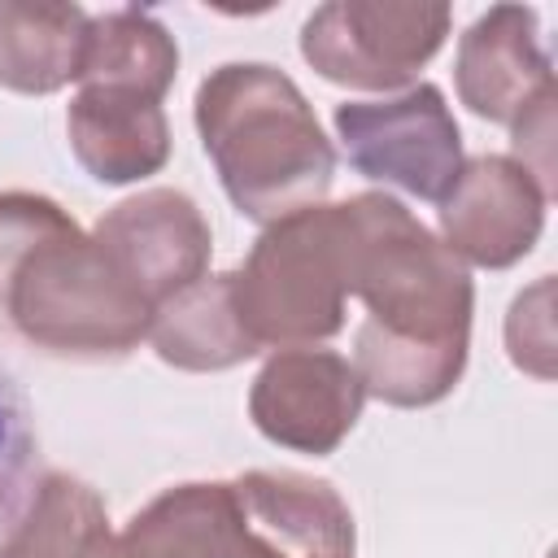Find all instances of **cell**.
Instances as JSON below:
<instances>
[{"mask_svg": "<svg viewBox=\"0 0 558 558\" xmlns=\"http://www.w3.org/2000/svg\"><path fill=\"white\" fill-rule=\"evenodd\" d=\"M0 314L52 357L109 362L148 340L153 305L57 201L0 192Z\"/></svg>", "mask_w": 558, "mask_h": 558, "instance_id": "6da1fadb", "label": "cell"}, {"mask_svg": "<svg viewBox=\"0 0 558 558\" xmlns=\"http://www.w3.org/2000/svg\"><path fill=\"white\" fill-rule=\"evenodd\" d=\"M201 148L227 201L270 227L323 205L336 179V148L305 92L266 61H227L196 87Z\"/></svg>", "mask_w": 558, "mask_h": 558, "instance_id": "7a4b0ae2", "label": "cell"}, {"mask_svg": "<svg viewBox=\"0 0 558 558\" xmlns=\"http://www.w3.org/2000/svg\"><path fill=\"white\" fill-rule=\"evenodd\" d=\"M344 209L349 296H362L366 323L418 344H471V270L397 196L362 192Z\"/></svg>", "mask_w": 558, "mask_h": 558, "instance_id": "3957f363", "label": "cell"}, {"mask_svg": "<svg viewBox=\"0 0 558 558\" xmlns=\"http://www.w3.org/2000/svg\"><path fill=\"white\" fill-rule=\"evenodd\" d=\"M235 314L257 349L323 344L344 327V209L310 205L270 222L231 270Z\"/></svg>", "mask_w": 558, "mask_h": 558, "instance_id": "277c9868", "label": "cell"}, {"mask_svg": "<svg viewBox=\"0 0 558 558\" xmlns=\"http://www.w3.org/2000/svg\"><path fill=\"white\" fill-rule=\"evenodd\" d=\"M449 4L414 0H327L301 26V57L340 87H405L445 44Z\"/></svg>", "mask_w": 558, "mask_h": 558, "instance_id": "5b68a950", "label": "cell"}, {"mask_svg": "<svg viewBox=\"0 0 558 558\" xmlns=\"http://www.w3.org/2000/svg\"><path fill=\"white\" fill-rule=\"evenodd\" d=\"M336 140L357 174L440 201L462 170V131L436 83H414L384 100H344L331 113Z\"/></svg>", "mask_w": 558, "mask_h": 558, "instance_id": "8992f818", "label": "cell"}, {"mask_svg": "<svg viewBox=\"0 0 558 558\" xmlns=\"http://www.w3.org/2000/svg\"><path fill=\"white\" fill-rule=\"evenodd\" d=\"M366 392L349 357L331 349H279L248 388L253 427L292 453H336L362 418Z\"/></svg>", "mask_w": 558, "mask_h": 558, "instance_id": "52a82bcc", "label": "cell"}, {"mask_svg": "<svg viewBox=\"0 0 558 558\" xmlns=\"http://www.w3.org/2000/svg\"><path fill=\"white\" fill-rule=\"evenodd\" d=\"M92 240L153 310L209 275L214 231L201 205L179 187H144L118 201L92 227Z\"/></svg>", "mask_w": 558, "mask_h": 558, "instance_id": "ba28073f", "label": "cell"}, {"mask_svg": "<svg viewBox=\"0 0 558 558\" xmlns=\"http://www.w3.org/2000/svg\"><path fill=\"white\" fill-rule=\"evenodd\" d=\"M545 205L549 196L514 157L484 153L462 161L453 187L436 201L440 240L462 266L506 270L536 248Z\"/></svg>", "mask_w": 558, "mask_h": 558, "instance_id": "9c48e42d", "label": "cell"}, {"mask_svg": "<svg viewBox=\"0 0 558 558\" xmlns=\"http://www.w3.org/2000/svg\"><path fill=\"white\" fill-rule=\"evenodd\" d=\"M458 100L484 118L514 126L541 96L554 92V57L541 39L536 9L493 4L458 39L453 57Z\"/></svg>", "mask_w": 558, "mask_h": 558, "instance_id": "30bf717a", "label": "cell"}, {"mask_svg": "<svg viewBox=\"0 0 558 558\" xmlns=\"http://www.w3.org/2000/svg\"><path fill=\"white\" fill-rule=\"evenodd\" d=\"M235 506L266 558H353L349 501L301 471H244L231 480Z\"/></svg>", "mask_w": 558, "mask_h": 558, "instance_id": "8fae6325", "label": "cell"}, {"mask_svg": "<svg viewBox=\"0 0 558 558\" xmlns=\"http://www.w3.org/2000/svg\"><path fill=\"white\" fill-rule=\"evenodd\" d=\"M74 161L96 183H140L170 161V122L157 100L105 87H78L65 109Z\"/></svg>", "mask_w": 558, "mask_h": 558, "instance_id": "7c38bea8", "label": "cell"}, {"mask_svg": "<svg viewBox=\"0 0 558 558\" xmlns=\"http://www.w3.org/2000/svg\"><path fill=\"white\" fill-rule=\"evenodd\" d=\"M148 344L174 371H231L257 353L253 336L235 314L231 270L201 275L196 283L166 296L148 318Z\"/></svg>", "mask_w": 558, "mask_h": 558, "instance_id": "4fadbf2b", "label": "cell"}, {"mask_svg": "<svg viewBox=\"0 0 558 558\" xmlns=\"http://www.w3.org/2000/svg\"><path fill=\"white\" fill-rule=\"evenodd\" d=\"M87 9L78 4H39V0H0V87L17 96H52L65 83H78Z\"/></svg>", "mask_w": 558, "mask_h": 558, "instance_id": "5bb4252c", "label": "cell"}, {"mask_svg": "<svg viewBox=\"0 0 558 558\" xmlns=\"http://www.w3.org/2000/svg\"><path fill=\"white\" fill-rule=\"evenodd\" d=\"M179 74L174 35L144 9H105L87 17V44L78 65V87L131 92L144 100H166Z\"/></svg>", "mask_w": 558, "mask_h": 558, "instance_id": "9a60e30c", "label": "cell"}, {"mask_svg": "<svg viewBox=\"0 0 558 558\" xmlns=\"http://www.w3.org/2000/svg\"><path fill=\"white\" fill-rule=\"evenodd\" d=\"M466 353L471 344H418L405 336H388L375 323H362L353 336V371L362 379V392L397 410L445 401L466 371Z\"/></svg>", "mask_w": 558, "mask_h": 558, "instance_id": "2e32d148", "label": "cell"}, {"mask_svg": "<svg viewBox=\"0 0 558 558\" xmlns=\"http://www.w3.org/2000/svg\"><path fill=\"white\" fill-rule=\"evenodd\" d=\"M100 532H109L100 493L65 471H48L0 536V558H83Z\"/></svg>", "mask_w": 558, "mask_h": 558, "instance_id": "e0dca14e", "label": "cell"}, {"mask_svg": "<svg viewBox=\"0 0 558 558\" xmlns=\"http://www.w3.org/2000/svg\"><path fill=\"white\" fill-rule=\"evenodd\" d=\"M35 462H39V436L31 418L26 392L13 384L9 371H0V536L26 506L35 488Z\"/></svg>", "mask_w": 558, "mask_h": 558, "instance_id": "ac0fdd59", "label": "cell"}, {"mask_svg": "<svg viewBox=\"0 0 558 558\" xmlns=\"http://www.w3.org/2000/svg\"><path fill=\"white\" fill-rule=\"evenodd\" d=\"M549 275L519 292L514 305H510V318H506V349H510V362L536 379H554V318H549Z\"/></svg>", "mask_w": 558, "mask_h": 558, "instance_id": "d6986e66", "label": "cell"}, {"mask_svg": "<svg viewBox=\"0 0 558 558\" xmlns=\"http://www.w3.org/2000/svg\"><path fill=\"white\" fill-rule=\"evenodd\" d=\"M554 100L558 92L541 96L510 131H514V161L541 183L545 196H554Z\"/></svg>", "mask_w": 558, "mask_h": 558, "instance_id": "ffe728a7", "label": "cell"}, {"mask_svg": "<svg viewBox=\"0 0 558 558\" xmlns=\"http://www.w3.org/2000/svg\"><path fill=\"white\" fill-rule=\"evenodd\" d=\"M83 558H192L174 536H166L148 514H135L122 532H100Z\"/></svg>", "mask_w": 558, "mask_h": 558, "instance_id": "44dd1931", "label": "cell"}]
</instances>
